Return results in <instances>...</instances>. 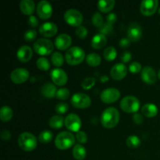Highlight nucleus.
Returning <instances> with one entry per match:
<instances>
[{"label":"nucleus","instance_id":"obj_11","mask_svg":"<svg viewBox=\"0 0 160 160\" xmlns=\"http://www.w3.org/2000/svg\"><path fill=\"white\" fill-rule=\"evenodd\" d=\"M81 120L77 114L70 113L65 118V126L69 131L78 132L81 128Z\"/></svg>","mask_w":160,"mask_h":160},{"label":"nucleus","instance_id":"obj_4","mask_svg":"<svg viewBox=\"0 0 160 160\" xmlns=\"http://www.w3.org/2000/svg\"><path fill=\"white\" fill-rule=\"evenodd\" d=\"M75 144V137L71 132L62 131L55 139V145L59 150H67Z\"/></svg>","mask_w":160,"mask_h":160},{"label":"nucleus","instance_id":"obj_32","mask_svg":"<svg viewBox=\"0 0 160 160\" xmlns=\"http://www.w3.org/2000/svg\"><path fill=\"white\" fill-rule=\"evenodd\" d=\"M117 52L116 48L112 46L107 47L103 52V56L105 59L108 61H112L117 58Z\"/></svg>","mask_w":160,"mask_h":160},{"label":"nucleus","instance_id":"obj_7","mask_svg":"<svg viewBox=\"0 0 160 160\" xmlns=\"http://www.w3.org/2000/svg\"><path fill=\"white\" fill-rule=\"evenodd\" d=\"M64 20L71 27L81 26L83 22V15L80 11L75 9H70L64 13Z\"/></svg>","mask_w":160,"mask_h":160},{"label":"nucleus","instance_id":"obj_42","mask_svg":"<svg viewBox=\"0 0 160 160\" xmlns=\"http://www.w3.org/2000/svg\"><path fill=\"white\" fill-rule=\"evenodd\" d=\"M129 71L132 73H138L142 70V67L141 63L138 62H133L129 66Z\"/></svg>","mask_w":160,"mask_h":160},{"label":"nucleus","instance_id":"obj_22","mask_svg":"<svg viewBox=\"0 0 160 160\" xmlns=\"http://www.w3.org/2000/svg\"><path fill=\"white\" fill-rule=\"evenodd\" d=\"M20 9L24 15L32 16L35 9V4L32 0H22L20 3Z\"/></svg>","mask_w":160,"mask_h":160},{"label":"nucleus","instance_id":"obj_2","mask_svg":"<svg viewBox=\"0 0 160 160\" xmlns=\"http://www.w3.org/2000/svg\"><path fill=\"white\" fill-rule=\"evenodd\" d=\"M86 59L84 49L78 46H73L69 48L65 55V59L69 65L77 66L81 64Z\"/></svg>","mask_w":160,"mask_h":160},{"label":"nucleus","instance_id":"obj_44","mask_svg":"<svg viewBox=\"0 0 160 160\" xmlns=\"http://www.w3.org/2000/svg\"><path fill=\"white\" fill-rule=\"evenodd\" d=\"M39 21L35 16H30L28 18V24L31 28H37L38 26Z\"/></svg>","mask_w":160,"mask_h":160},{"label":"nucleus","instance_id":"obj_5","mask_svg":"<svg viewBox=\"0 0 160 160\" xmlns=\"http://www.w3.org/2000/svg\"><path fill=\"white\" fill-rule=\"evenodd\" d=\"M34 52L40 56H48L54 50V45L47 38H38L33 45Z\"/></svg>","mask_w":160,"mask_h":160},{"label":"nucleus","instance_id":"obj_41","mask_svg":"<svg viewBox=\"0 0 160 160\" xmlns=\"http://www.w3.org/2000/svg\"><path fill=\"white\" fill-rule=\"evenodd\" d=\"M75 34L78 36L79 38L84 39L87 37L88 34V29L84 26H80L78 28H77L76 31H75Z\"/></svg>","mask_w":160,"mask_h":160},{"label":"nucleus","instance_id":"obj_29","mask_svg":"<svg viewBox=\"0 0 160 160\" xmlns=\"http://www.w3.org/2000/svg\"><path fill=\"white\" fill-rule=\"evenodd\" d=\"M101 56L97 53H90L86 56V62L90 67H98L101 63Z\"/></svg>","mask_w":160,"mask_h":160},{"label":"nucleus","instance_id":"obj_24","mask_svg":"<svg viewBox=\"0 0 160 160\" xmlns=\"http://www.w3.org/2000/svg\"><path fill=\"white\" fill-rule=\"evenodd\" d=\"M57 89H56V86L52 83H45L42 88V94L43 96L45 98H52L56 96V92H57Z\"/></svg>","mask_w":160,"mask_h":160},{"label":"nucleus","instance_id":"obj_52","mask_svg":"<svg viewBox=\"0 0 160 160\" xmlns=\"http://www.w3.org/2000/svg\"><path fill=\"white\" fill-rule=\"evenodd\" d=\"M159 13L160 14V8H159Z\"/></svg>","mask_w":160,"mask_h":160},{"label":"nucleus","instance_id":"obj_20","mask_svg":"<svg viewBox=\"0 0 160 160\" xmlns=\"http://www.w3.org/2000/svg\"><path fill=\"white\" fill-rule=\"evenodd\" d=\"M33 51L28 45H23L17 52V57L21 62H28L32 58Z\"/></svg>","mask_w":160,"mask_h":160},{"label":"nucleus","instance_id":"obj_1","mask_svg":"<svg viewBox=\"0 0 160 160\" xmlns=\"http://www.w3.org/2000/svg\"><path fill=\"white\" fill-rule=\"evenodd\" d=\"M120 112L116 108H106L101 116V123L105 128L112 129L118 124L120 121Z\"/></svg>","mask_w":160,"mask_h":160},{"label":"nucleus","instance_id":"obj_40","mask_svg":"<svg viewBox=\"0 0 160 160\" xmlns=\"http://www.w3.org/2000/svg\"><path fill=\"white\" fill-rule=\"evenodd\" d=\"M69 109V106L68 104L65 102H59L58 103L56 106V108H55V110L59 115H62V114H65L66 112L68 111Z\"/></svg>","mask_w":160,"mask_h":160},{"label":"nucleus","instance_id":"obj_3","mask_svg":"<svg viewBox=\"0 0 160 160\" xmlns=\"http://www.w3.org/2000/svg\"><path fill=\"white\" fill-rule=\"evenodd\" d=\"M17 143L19 147L25 152H31L36 148L38 141L35 136L29 132H23L20 134Z\"/></svg>","mask_w":160,"mask_h":160},{"label":"nucleus","instance_id":"obj_47","mask_svg":"<svg viewBox=\"0 0 160 160\" xmlns=\"http://www.w3.org/2000/svg\"><path fill=\"white\" fill-rule=\"evenodd\" d=\"M133 120H134V123L138 125H140L143 123V117L141 113L138 112H136L133 115Z\"/></svg>","mask_w":160,"mask_h":160},{"label":"nucleus","instance_id":"obj_16","mask_svg":"<svg viewBox=\"0 0 160 160\" xmlns=\"http://www.w3.org/2000/svg\"><path fill=\"white\" fill-rule=\"evenodd\" d=\"M128 74V68L123 62L116 63L111 68L110 76L115 81H120L123 80Z\"/></svg>","mask_w":160,"mask_h":160},{"label":"nucleus","instance_id":"obj_33","mask_svg":"<svg viewBox=\"0 0 160 160\" xmlns=\"http://www.w3.org/2000/svg\"><path fill=\"white\" fill-rule=\"evenodd\" d=\"M51 62L55 67H59L63 65L64 58L63 56L59 52H55L51 56Z\"/></svg>","mask_w":160,"mask_h":160},{"label":"nucleus","instance_id":"obj_6","mask_svg":"<svg viewBox=\"0 0 160 160\" xmlns=\"http://www.w3.org/2000/svg\"><path fill=\"white\" fill-rule=\"evenodd\" d=\"M140 101L134 96L128 95L120 102V108L127 113H136L140 108Z\"/></svg>","mask_w":160,"mask_h":160},{"label":"nucleus","instance_id":"obj_31","mask_svg":"<svg viewBox=\"0 0 160 160\" xmlns=\"http://www.w3.org/2000/svg\"><path fill=\"white\" fill-rule=\"evenodd\" d=\"M53 138V134L49 131H43L40 133L38 137L39 142L42 144H48L52 142Z\"/></svg>","mask_w":160,"mask_h":160},{"label":"nucleus","instance_id":"obj_12","mask_svg":"<svg viewBox=\"0 0 160 160\" xmlns=\"http://www.w3.org/2000/svg\"><path fill=\"white\" fill-rule=\"evenodd\" d=\"M30 77V73L28 70L24 68H17L12 70L10 73V79L12 83L17 84H23L26 82Z\"/></svg>","mask_w":160,"mask_h":160},{"label":"nucleus","instance_id":"obj_17","mask_svg":"<svg viewBox=\"0 0 160 160\" xmlns=\"http://www.w3.org/2000/svg\"><path fill=\"white\" fill-rule=\"evenodd\" d=\"M57 32V25L52 22H46L39 27V33L44 38L53 37Z\"/></svg>","mask_w":160,"mask_h":160},{"label":"nucleus","instance_id":"obj_8","mask_svg":"<svg viewBox=\"0 0 160 160\" xmlns=\"http://www.w3.org/2000/svg\"><path fill=\"white\" fill-rule=\"evenodd\" d=\"M72 106L77 109H86L88 108L92 104V100L91 98L88 95L84 93H78L74 94L72 96L71 100Z\"/></svg>","mask_w":160,"mask_h":160},{"label":"nucleus","instance_id":"obj_9","mask_svg":"<svg viewBox=\"0 0 160 160\" xmlns=\"http://www.w3.org/2000/svg\"><path fill=\"white\" fill-rule=\"evenodd\" d=\"M120 98V92L115 88H109L102 92L100 98L102 102L106 104L116 102Z\"/></svg>","mask_w":160,"mask_h":160},{"label":"nucleus","instance_id":"obj_35","mask_svg":"<svg viewBox=\"0 0 160 160\" xmlns=\"http://www.w3.org/2000/svg\"><path fill=\"white\" fill-rule=\"evenodd\" d=\"M92 22L95 27L97 28H100L103 24H104V20H103V17L100 12H96L93 14L92 18Z\"/></svg>","mask_w":160,"mask_h":160},{"label":"nucleus","instance_id":"obj_25","mask_svg":"<svg viewBox=\"0 0 160 160\" xmlns=\"http://www.w3.org/2000/svg\"><path fill=\"white\" fill-rule=\"evenodd\" d=\"M116 2L114 0H100L98 2V9L102 12H109L114 8Z\"/></svg>","mask_w":160,"mask_h":160},{"label":"nucleus","instance_id":"obj_51","mask_svg":"<svg viewBox=\"0 0 160 160\" xmlns=\"http://www.w3.org/2000/svg\"><path fill=\"white\" fill-rule=\"evenodd\" d=\"M157 76H158V78H159V79L160 80V69H159V71H158V74H157Z\"/></svg>","mask_w":160,"mask_h":160},{"label":"nucleus","instance_id":"obj_46","mask_svg":"<svg viewBox=\"0 0 160 160\" xmlns=\"http://www.w3.org/2000/svg\"><path fill=\"white\" fill-rule=\"evenodd\" d=\"M131 58H132V55H131V52H124L122 54L120 59H121L123 63H126V62H129L131 61Z\"/></svg>","mask_w":160,"mask_h":160},{"label":"nucleus","instance_id":"obj_34","mask_svg":"<svg viewBox=\"0 0 160 160\" xmlns=\"http://www.w3.org/2000/svg\"><path fill=\"white\" fill-rule=\"evenodd\" d=\"M36 65H37L38 68L40 70H42V71H48L50 69V67H51L49 61L45 57L38 58L37 62H36Z\"/></svg>","mask_w":160,"mask_h":160},{"label":"nucleus","instance_id":"obj_14","mask_svg":"<svg viewBox=\"0 0 160 160\" xmlns=\"http://www.w3.org/2000/svg\"><path fill=\"white\" fill-rule=\"evenodd\" d=\"M50 76H51V79L53 81V83L57 86L65 85L68 81V77H67V73L62 69L60 68L53 69L51 71Z\"/></svg>","mask_w":160,"mask_h":160},{"label":"nucleus","instance_id":"obj_28","mask_svg":"<svg viewBox=\"0 0 160 160\" xmlns=\"http://www.w3.org/2000/svg\"><path fill=\"white\" fill-rule=\"evenodd\" d=\"M13 111L9 106H3L0 109V119L3 122H8L12 119Z\"/></svg>","mask_w":160,"mask_h":160},{"label":"nucleus","instance_id":"obj_37","mask_svg":"<svg viewBox=\"0 0 160 160\" xmlns=\"http://www.w3.org/2000/svg\"><path fill=\"white\" fill-rule=\"evenodd\" d=\"M95 84V79L94 78H87L81 82V87L84 90H89Z\"/></svg>","mask_w":160,"mask_h":160},{"label":"nucleus","instance_id":"obj_26","mask_svg":"<svg viewBox=\"0 0 160 160\" xmlns=\"http://www.w3.org/2000/svg\"><path fill=\"white\" fill-rule=\"evenodd\" d=\"M72 153H73V158L77 160L84 159L86 157V155H87L85 148L81 144H77L73 146Z\"/></svg>","mask_w":160,"mask_h":160},{"label":"nucleus","instance_id":"obj_27","mask_svg":"<svg viewBox=\"0 0 160 160\" xmlns=\"http://www.w3.org/2000/svg\"><path fill=\"white\" fill-rule=\"evenodd\" d=\"M50 128L53 129H59L62 128L63 125H65V119L59 115H56L52 117L48 121Z\"/></svg>","mask_w":160,"mask_h":160},{"label":"nucleus","instance_id":"obj_43","mask_svg":"<svg viewBox=\"0 0 160 160\" xmlns=\"http://www.w3.org/2000/svg\"><path fill=\"white\" fill-rule=\"evenodd\" d=\"M76 138L80 144H86L88 142V135L85 132L79 131L76 134Z\"/></svg>","mask_w":160,"mask_h":160},{"label":"nucleus","instance_id":"obj_21","mask_svg":"<svg viewBox=\"0 0 160 160\" xmlns=\"http://www.w3.org/2000/svg\"><path fill=\"white\" fill-rule=\"evenodd\" d=\"M107 44V38L106 35L102 34H97L92 38L91 45L92 47L95 49H100L105 47Z\"/></svg>","mask_w":160,"mask_h":160},{"label":"nucleus","instance_id":"obj_15","mask_svg":"<svg viewBox=\"0 0 160 160\" xmlns=\"http://www.w3.org/2000/svg\"><path fill=\"white\" fill-rule=\"evenodd\" d=\"M142 34H143V31L139 23L133 22L130 24L128 30V38L131 42H138L142 38Z\"/></svg>","mask_w":160,"mask_h":160},{"label":"nucleus","instance_id":"obj_36","mask_svg":"<svg viewBox=\"0 0 160 160\" xmlns=\"http://www.w3.org/2000/svg\"><path fill=\"white\" fill-rule=\"evenodd\" d=\"M70 95V91H69V89L66 88H61L58 89L57 92H56V98L59 100L68 99Z\"/></svg>","mask_w":160,"mask_h":160},{"label":"nucleus","instance_id":"obj_30","mask_svg":"<svg viewBox=\"0 0 160 160\" xmlns=\"http://www.w3.org/2000/svg\"><path fill=\"white\" fill-rule=\"evenodd\" d=\"M126 144L130 148L135 149L141 145V140L138 136L131 135L127 138Z\"/></svg>","mask_w":160,"mask_h":160},{"label":"nucleus","instance_id":"obj_48","mask_svg":"<svg viewBox=\"0 0 160 160\" xmlns=\"http://www.w3.org/2000/svg\"><path fill=\"white\" fill-rule=\"evenodd\" d=\"M131 41L129 40V39L128 38H123L120 39V46L121 47V48H128V47L130 46V45H131Z\"/></svg>","mask_w":160,"mask_h":160},{"label":"nucleus","instance_id":"obj_39","mask_svg":"<svg viewBox=\"0 0 160 160\" xmlns=\"http://www.w3.org/2000/svg\"><path fill=\"white\" fill-rule=\"evenodd\" d=\"M37 31L35 30L30 29L28 30L26 32L23 34V38H24V40L27 42H33L34 40H35L36 38H37Z\"/></svg>","mask_w":160,"mask_h":160},{"label":"nucleus","instance_id":"obj_23","mask_svg":"<svg viewBox=\"0 0 160 160\" xmlns=\"http://www.w3.org/2000/svg\"><path fill=\"white\" fill-rule=\"evenodd\" d=\"M158 111L159 109H158L157 106L152 103H147V104L144 105L142 108V115L148 118H152V117H156L158 114Z\"/></svg>","mask_w":160,"mask_h":160},{"label":"nucleus","instance_id":"obj_38","mask_svg":"<svg viewBox=\"0 0 160 160\" xmlns=\"http://www.w3.org/2000/svg\"><path fill=\"white\" fill-rule=\"evenodd\" d=\"M98 31H99V34L109 35V34H112V31H113V27H112V25L109 24L106 22L101 28H98Z\"/></svg>","mask_w":160,"mask_h":160},{"label":"nucleus","instance_id":"obj_18","mask_svg":"<svg viewBox=\"0 0 160 160\" xmlns=\"http://www.w3.org/2000/svg\"><path fill=\"white\" fill-rule=\"evenodd\" d=\"M141 78L143 82L148 84H153L157 81V75L154 69L151 67H145L141 72Z\"/></svg>","mask_w":160,"mask_h":160},{"label":"nucleus","instance_id":"obj_10","mask_svg":"<svg viewBox=\"0 0 160 160\" xmlns=\"http://www.w3.org/2000/svg\"><path fill=\"white\" fill-rule=\"evenodd\" d=\"M36 10H37L38 16L42 20H48L52 15V6L51 3L45 0L39 2Z\"/></svg>","mask_w":160,"mask_h":160},{"label":"nucleus","instance_id":"obj_19","mask_svg":"<svg viewBox=\"0 0 160 160\" xmlns=\"http://www.w3.org/2000/svg\"><path fill=\"white\" fill-rule=\"evenodd\" d=\"M72 44V38L69 34H61L55 39V45L61 51L68 49Z\"/></svg>","mask_w":160,"mask_h":160},{"label":"nucleus","instance_id":"obj_45","mask_svg":"<svg viewBox=\"0 0 160 160\" xmlns=\"http://www.w3.org/2000/svg\"><path fill=\"white\" fill-rule=\"evenodd\" d=\"M117 15H116L115 13H113V12H110V13L107 16V17H106V22L107 23H109V24L113 25L114 23L117 22Z\"/></svg>","mask_w":160,"mask_h":160},{"label":"nucleus","instance_id":"obj_49","mask_svg":"<svg viewBox=\"0 0 160 160\" xmlns=\"http://www.w3.org/2000/svg\"><path fill=\"white\" fill-rule=\"evenodd\" d=\"M1 138L2 140L8 141L11 138V134L8 130H4L1 132Z\"/></svg>","mask_w":160,"mask_h":160},{"label":"nucleus","instance_id":"obj_13","mask_svg":"<svg viewBox=\"0 0 160 160\" xmlns=\"http://www.w3.org/2000/svg\"><path fill=\"white\" fill-rule=\"evenodd\" d=\"M158 5L159 2L157 0H144L141 3V12L142 15L146 17L153 15L157 10Z\"/></svg>","mask_w":160,"mask_h":160},{"label":"nucleus","instance_id":"obj_50","mask_svg":"<svg viewBox=\"0 0 160 160\" xmlns=\"http://www.w3.org/2000/svg\"><path fill=\"white\" fill-rule=\"evenodd\" d=\"M100 81L102 83L107 82V81H109V78H108L107 76H106V75H103V76H102L101 78H100Z\"/></svg>","mask_w":160,"mask_h":160}]
</instances>
